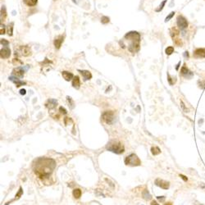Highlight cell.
<instances>
[{"label": "cell", "mask_w": 205, "mask_h": 205, "mask_svg": "<svg viewBox=\"0 0 205 205\" xmlns=\"http://www.w3.org/2000/svg\"><path fill=\"white\" fill-rule=\"evenodd\" d=\"M18 52L24 57H28L31 54V48L29 46H21L20 48L18 49Z\"/></svg>", "instance_id": "obj_8"}, {"label": "cell", "mask_w": 205, "mask_h": 205, "mask_svg": "<svg viewBox=\"0 0 205 205\" xmlns=\"http://www.w3.org/2000/svg\"><path fill=\"white\" fill-rule=\"evenodd\" d=\"M143 197H144V199H150V198H151V195H150L149 193H148V191L147 190V189H144V190Z\"/></svg>", "instance_id": "obj_25"}, {"label": "cell", "mask_w": 205, "mask_h": 205, "mask_svg": "<svg viewBox=\"0 0 205 205\" xmlns=\"http://www.w3.org/2000/svg\"><path fill=\"white\" fill-rule=\"evenodd\" d=\"M26 93V90H24V89H23V90H20V94H22V95H25Z\"/></svg>", "instance_id": "obj_39"}, {"label": "cell", "mask_w": 205, "mask_h": 205, "mask_svg": "<svg viewBox=\"0 0 205 205\" xmlns=\"http://www.w3.org/2000/svg\"><path fill=\"white\" fill-rule=\"evenodd\" d=\"M179 35V31L176 29V28H172L171 30V35L172 38H174L176 35Z\"/></svg>", "instance_id": "obj_24"}, {"label": "cell", "mask_w": 205, "mask_h": 205, "mask_svg": "<svg viewBox=\"0 0 205 205\" xmlns=\"http://www.w3.org/2000/svg\"><path fill=\"white\" fill-rule=\"evenodd\" d=\"M173 52H174V48H173V47H171V46L167 47V48L166 49V50H165V53H166V54H167V55H171Z\"/></svg>", "instance_id": "obj_26"}, {"label": "cell", "mask_w": 205, "mask_h": 205, "mask_svg": "<svg viewBox=\"0 0 205 205\" xmlns=\"http://www.w3.org/2000/svg\"><path fill=\"white\" fill-rule=\"evenodd\" d=\"M67 101H68V103H70V105H71V108H74V103H73V101L72 99V98L69 97V96H67Z\"/></svg>", "instance_id": "obj_31"}, {"label": "cell", "mask_w": 205, "mask_h": 205, "mask_svg": "<svg viewBox=\"0 0 205 205\" xmlns=\"http://www.w3.org/2000/svg\"><path fill=\"white\" fill-rule=\"evenodd\" d=\"M166 3H167V0H164V1H163V2L162 3V4H160L159 8H157V9H156V12H160V11H162V8H164V6H165V4H166Z\"/></svg>", "instance_id": "obj_27"}, {"label": "cell", "mask_w": 205, "mask_h": 205, "mask_svg": "<svg viewBox=\"0 0 205 205\" xmlns=\"http://www.w3.org/2000/svg\"><path fill=\"white\" fill-rule=\"evenodd\" d=\"M54 1H56V0H54Z\"/></svg>", "instance_id": "obj_47"}, {"label": "cell", "mask_w": 205, "mask_h": 205, "mask_svg": "<svg viewBox=\"0 0 205 205\" xmlns=\"http://www.w3.org/2000/svg\"><path fill=\"white\" fill-rule=\"evenodd\" d=\"M56 167V162L52 158L40 157L34 162L35 173L40 178L49 177Z\"/></svg>", "instance_id": "obj_1"}, {"label": "cell", "mask_w": 205, "mask_h": 205, "mask_svg": "<svg viewBox=\"0 0 205 205\" xmlns=\"http://www.w3.org/2000/svg\"><path fill=\"white\" fill-rule=\"evenodd\" d=\"M151 205H159V203H157L156 201H152V203H151Z\"/></svg>", "instance_id": "obj_41"}, {"label": "cell", "mask_w": 205, "mask_h": 205, "mask_svg": "<svg viewBox=\"0 0 205 205\" xmlns=\"http://www.w3.org/2000/svg\"><path fill=\"white\" fill-rule=\"evenodd\" d=\"M180 74L182 75L185 78H187V79H191L193 76H194V73L191 72L190 71H189L188 68H187L185 67V66H183L182 67H181V70H180Z\"/></svg>", "instance_id": "obj_7"}, {"label": "cell", "mask_w": 205, "mask_h": 205, "mask_svg": "<svg viewBox=\"0 0 205 205\" xmlns=\"http://www.w3.org/2000/svg\"><path fill=\"white\" fill-rule=\"evenodd\" d=\"M157 198L158 200H160V201H163V200L165 199V197H163V196H162V197H160V196H157Z\"/></svg>", "instance_id": "obj_40"}, {"label": "cell", "mask_w": 205, "mask_h": 205, "mask_svg": "<svg viewBox=\"0 0 205 205\" xmlns=\"http://www.w3.org/2000/svg\"><path fill=\"white\" fill-rule=\"evenodd\" d=\"M58 104V101L55 100V99H49L47 101V103H45L46 107L48 108L49 109H53Z\"/></svg>", "instance_id": "obj_14"}, {"label": "cell", "mask_w": 205, "mask_h": 205, "mask_svg": "<svg viewBox=\"0 0 205 205\" xmlns=\"http://www.w3.org/2000/svg\"><path fill=\"white\" fill-rule=\"evenodd\" d=\"M106 148L108 151H111L112 153L120 154L124 152V147L120 142L116 141V140H112L108 143L106 146Z\"/></svg>", "instance_id": "obj_3"}, {"label": "cell", "mask_w": 205, "mask_h": 205, "mask_svg": "<svg viewBox=\"0 0 205 205\" xmlns=\"http://www.w3.org/2000/svg\"><path fill=\"white\" fill-rule=\"evenodd\" d=\"M151 153H152L153 155H157L161 153V150L158 147H152L151 148Z\"/></svg>", "instance_id": "obj_20"}, {"label": "cell", "mask_w": 205, "mask_h": 205, "mask_svg": "<svg viewBox=\"0 0 205 205\" xmlns=\"http://www.w3.org/2000/svg\"><path fill=\"white\" fill-rule=\"evenodd\" d=\"M184 56H185V58H189V53H188V52H185V53H184Z\"/></svg>", "instance_id": "obj_42"}, {"label": "cell", "mask_w": 205, "mask_h": 205, "mask_svg": "<svg viewBox=\"0 0 205 205\" xmlns=\"http://www.w3.org/2000/svg\"><path fill=\"white\" fill-rule=\"evenodd\" d=\"M79 72H81V74L82 75L83 78H84L85 81H88V80H90L92 78V75L90 72H89V71H86V70H79Z\"/></svg>", "instance_id": "obj_13"}, {"label": "cell", "mask_w": 205, "mask_h": 205, "mask_svg": "<svg viewBox=\"0 0 205 205\" xmlns=\"http://www.w3.org/2000/svg\"><path fill=\"white\" fill-rule=\"evenodd\" d=\"M109 17H103L102 18H101V22L103 23V24H107V23L109 22Z\"/></svg>", "instance_id": "obj_28"}, {"label": "cell", "mask_w": 205, "mask_h": 205, "mask_svg": "<svg viewBox=\"0 0 205 205\" xmlns=\"http://www.w3.org/2000/svg\"><path fill=\"white\" fill-rule=\"evenodd\" d=\"M1 44H2V45L5 46V47H8V44H9V42H8V41H7L6 40H4V39H2V40H1Z\"/></svg>", "instance_id": "obj_33"}, {"label": "cell", "mask_w": 205, "mask_h": 205, "mask_svg": "<svg viewBox=\"0 0 205 205\" xmlns=\"http://www.w3.org/2000/svg\"><path fill=\"white\" fill-rule=\"evenodd\" d=\"M177 26H179L180 30H185L188 26V22L183 16H178L177 17Z\"/></svg>", "instance_id": "obj_6"}, {"label": "cell", "mask_w": 205, "mask_h": 205, "mask_svg": "<svg viewBox=\"0 0 205 205\" xmlns=\"http://www.w3.org/2000/svg\"><path fill=\"white\" fill-rule=\"evenodd\" d=\"M198 87L203 89L204 90L205 89V81H198Z\"/></svg>", "instance_id": "obj_30"}, {"label": "cell", "mask_w": 205, "mask_h": 205, "mask_svg": "<svg viewBox=\"0 0 205 205\" xmlns=\"http://www.w3.org/2000/svg\"><path fill=\"white\" fill-rule=\"evenodd\" d=\"M11 55V50L8 47H5V48L2 49L0 51V56L2 58H8Z\"/></svg>", "instance_id": "obj_11"}, {"label": "cell", "mask_w": 205, "mask_h": 205, "mask_svg": "<svg viewBox=\"0 0 205 205\" xmlns=\"http://www.w3.org/2000/svg\"><path fill=\"white\" fill-rule=\"evenodd\" d=\"M125 163L127 166H131V167H136V166H139L141 164V162L138 156L135 153L130 154L129 156H127L125 158Z\"/></svg>", "instance_id": "obj_4"}, {"label": "cell", "mask_w": 205, "mask_h": 205, "mask_svg": "<svg viewBox=\"0 0 205 205\" xmlns=\"http://www.w3.org/2000/svg\"><path fill=\"white\" fill-rule=\"evenodd\" d=\"M25 71L23 70L22 67H17L13 71V75L16 77H19V78H22L24 76Z\"/></svg>", "instance_id": "obj_10"}, {"label": "cell", "mask_w": 205, "mask_h": 205, "mask_svg": "<svg viewBox=\"0 0 205 205\" xmlns=\"http://www.w3.org/2000/svg\"><path fill=\"white\" fill-rule=\"evenodd\" d=\"M194 205H203V204H201V203H195Z\"/></svg>", "instance_id": "obj_46"}, {"label": "cell", "mask_w": 205, "mask_h": 205, "mask_svg": "<svg viewBox=\"0 0 205 205\" xmlns=\"http://www.w3.org/2000/svg\"><path fill=\"white\" fill-rule=\"evenodd\" d=\"M13 23L12 22L8 26V35H10V36L13 35Z\"/></svg>", "instance_id": "obj_22"}, {"label": "cell", "mask_w": 205, "mask_h": 205, "mask_svg": "<svg viewBox=\"0 0 205 205\" xmlns=\"http://www.w3.org/2000/svg\"><path fill=\"white\" fill-rule=\"evenodd\" d=\"M63 39H64L63 36H62V35H60V36H58L57 38H55V40H54V46H55V48L57 49H60L62 44V42H63Z\"/></svg>", "instance_id": "obj_15"}, {"label": "cell", "mask_w": 205, "mask_h": 205, "mask_svg": "<svg viewBox=\"0 0 205 205\" xmlns=\"http://www.w3.org/2000/svg\"><path fill=\"white\" fill-rule=\"evenodd\" d=\"M180 65V62H178V64L176 65V70H178V68H179Z\"/></svg>", "instance_id": "obj_43"}, {"label": "cell", "mask_w": 205, "mask_h": 205, "mask_svg": "<svg viewBox=\"0 0 205 205\" xmlns=\"http://www.w3.org/2000/svg\"><path fill=\"white\" fill-rule=\"evenodd\" d=\"M180 177L182 178V179H183L184 180H185V181H187V180H188V178H187L185 176H184V175H182V174H180Z\"/></svg>", "instance_id": "obj_37"}, {"label": "cell", "mask_w": 205, "mask_h": 205, "mask_svg": "<svg viewBox=\"0 0 205 205\" xmlns=\"http://www.w3.org/2000/svg\"><path fill=\"white\" fill-rule=\"evenodd\" d=\"M203 119H201V120L198 121V123H199V124H202V123H203Z\"/></svg>", "instance_id": "obj_44"}, {"label": "cell", "mask_w": 205, "mask_h": 205, "mask_svg": "<svg viewBox=\"0 0 205 205\" xmlns=\"http://www.w3.org/2000/svg\"><path fill=\"white\" fill-rule=\"evenodd\" d=\"M125 39L128 40L130 44L128 45V50L130 53H136L139 49V42H140V35L136 31H130L125 35Z\"/></svg>", "instance_id": "obj_2"}, {"label": "cell", "mask_w": 205, "mask_h": 205, "mask_svg": "<svg viewBox=\"0 0 205 205\" xmlns=\"http://www.w3.org/2000/svg\"><path fill=\"white\" fill-rule=\"evenodd\" d=\"M175 44L178 46H180L181 44H182V42H181V40H179V39H176V40H175Z\"/></svg>", "instance_id": "obj_35"}, {"label": "cell", "mask_w": 205, "mask_h": 205, "mask_svg": "<svg viewBox=\"0 0 205 205\" xmlns=\"http://www.w3.org/2000/svg\"><path fill=\"white\" fill-rule=\"evenodd\" d=\"M164 205H172V204L171 203H165Z\"/></svg>", "instance_id": "obj_45"}, {"label": "cell", "mask_w": 205, "mask_h": 205, "mask_svg": "<svg viewBox=\"0 0 205 205\" xmlns=\"http://www.w3.org/2000/svg\"><path fill=\"white\" fill-rule=\"evenodd\" d=\"M16 78H14V77H9V80H11L12 81H13L15 84H16L17 87H20V86H22L23 85H26V82L24 81H21L19 80H15Z\"/></svg>", "instance_id": "obj_18"}, {"label": "cell", "mask_w": 205, "mask_h": 205, "mask_svg": "<svg viewBox=\"0 0 205 205\" xmlns=\"http://www.w3.org/2000/svg\"><path fill=\"white\" fill-rule=\"evenodd\" d=\"M6 16H7V13H6V8L4 6H3L1 8V20H4Z\"/></svg>", "instance_id": "obj_23"}, {"label": "cell", "mask_w": 205, "mask_h": 205, "mask_svg": "<svg viewBox=\"0 0 205 205\" xmlns=\"http://www.w3.org/2000/svg\"><path fill=\"white\" fill-rule=\"evenodd\" d=\"M102 119L105 123L111 125L115 121V115L112 111H107L102 114Z\"/></svg>", "instance_id": "obj_5"}, {"label": "cell", "mask_w": 205, "mask_h": 205, "mask_svg": "<svg viewBox=\"0 0 205 205\" xmlns=\"http://www.w3.org/2000/svg\"><path fill=\"white\" fill-rule=\"evenodd\" d=\"M180 103H181V107H182V108H183V109H184V110H185V112H188V110H187V109H185V104H184V103L182 102V101H181V102H180Z\"/></svg>", "instance_id": "obj_38"}, {"label": "cell", "mask_w": 205, "mask_h": 205, "mask_svg": "<svg viewBox=\"0 0 205 205\" xmlns=\"http://www.w3.org/2000/svg\"><path fill=\"white\" fill-rule=\"evenodd\" d=\"M24 1L25 4L29 6V7H32V6H35L36 5L38 0H23Z\"/></svg>", "instance_id": "obj_19"}, {"label": "cell", "mask_w": 205, "mask_h": 205, "mask_svg": "<svg viewBox=\"0 0 205 205\" xmlns=\"http://www.w3.org/2000/svg\"><path fill=\"white\" fill-rule=\"evenodd\" d=\"M62 76H63V78L66 80L67 81H71L72 79L74 78V76H73V74L72 73H71L69 72H66V71H64V72H62Z\"/></svg>", "instance_id": "obj_16"}, {"label": "cell", "mask_w": 205, "mask_h": 205, "mask_svg": "<svg viewBox=\"0 0 205 205\" xmlns=\"http://www.w3.org/2000/svg\"><path fill=\"white\" fill-rule=\"evenodd\" d=\"M1 26V27H0V30H1V31H0V34L4 35L5 34V26L1 24V26Z\"/></svg>", "instance_id": "obj_34"}, {"label": "cell", "mask_w": 205, "mask_h": 205, "mask_svg": "<svg viewBox=\"0 0 205 205\" xmlns=\"http://www.w3.org/2000/svg\"><path fill=\"white\" fill-rule=\"evenodd\" d=\"M80 85H81V81H80L79 76H75L72 80V86L76 89H79Z\"/></svg>", "instance_id": "obj_17"}, {"label": "cell", "mask_w": 205, "mask_h": 205, "mask_svg": "<svg viewBox=\"0 0 205 205\" xmlns=\"http://www.w3.org/2000/svg\"><path fill=\"white\" fill-rule=\"evenodd\" d=\"M73 195L76 198H79L81 196V190L80 189H75L73 190Z\"/></svg>", "instance_id": "obj_21"}, {"label": "cell", "mask_w": 205, "mask_h": 205, "mask_svg": "<svg viewBox=\"0 0 205 205\" xmlns=\"http://www.w3.org/2000/svg\"><path fill=\"white\" fill-rule=\"evenodd\" d=\"M59 110H60V111H61L63 114H67V110L65 109L64 108H62V107H60V108H59Z\"/></svg>", "instance_id": "obj_36"}, {"label": "cell", "mask_w": 205, "mask_h": 205, "mask_svg": "<svg viewBox=\"0 0 205 205\" xmlns=\"http://www.w3.org/2000/svg\"><path fill=\"white\" fill-rule=\"evenodd\" d=\"M194 58H205V49H197L194 52Z\"/></svg>", "instance_id": "obj_12"}, {"label": "cell", "mask_w": 205, "mask_h": 205, "mask_svg": "<svg viewBox=\"0 0 205 205\" xmlns=\"http://www.w3.org/2000/svg\"><path fill=\"white\" fill-rule=\"evenodd\" d=\"M22 193H23L22 188V187H20V189H19V191H18V193H17V194H16V199H17V198H19L21 197V196H22Z\"/></svg>", "instance_id": "obj_32"}, {"label": "cell", "mask_w": 205, "mask_h": 205, "mask_svg": "<svg viewBox=\"0 0 205 205\" xmlns=\"http://www.w3.org/2000/svg\"><path fill=\"white\" fill-rule=\"evenodd\" d=\"M175 15V12H171V13L168 15V16L166 17V19H165V22H167L169 20H170L171 18H172V17H173Z\"/></svg>", "instance_id": "obj_29"}, {"label": "cell", "mask_w": 205, "mask_h": 205, "mask_svg": "<svg viewBox=\"0 0 205 205\" xmlns=\"http://www.w3.org/2000/svg\"><path fill=\"white\" fill-rule=\"evenodd\" d=\"M155 184H156V185L161 187L162 189H167L169 188V182H167V181H166V180H161V179H157L155 180Z\"/></svg>", "instance_id": "obj_9"}]
</instances>
